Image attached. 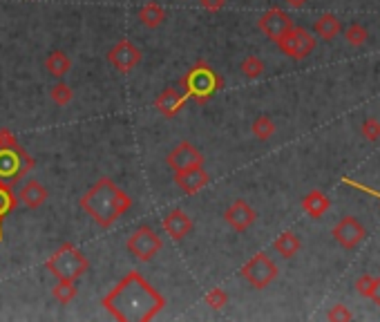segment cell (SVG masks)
I'll use <instances>...</instances> for the list:
<instances>
[{"instance_id":"5bb4252c","label":"cell","mask_w":380,"mask_h":322,"mask_svg":"<svg viewBox=\"0 0 380 322\" xmlns=\"http://www.w3.org/2000/svg\"><path fill=\"white\" fill-rule=\"evenodd\" d=\"M211 182V175L206 173L204 166H197V168H188V170H179L175 173V184L182 193L186 195H195L199 193L202 188L208 186Z\"/></svg>"},{"instance_id":"44dd1931","label":"cell","mask_w":380,"mask_h":322,"mask_svg":"<svg viewBox=\"0 0 380 322\" xmlns=\"http://www.w3.org/2000/svg\"><path fill=\"white\" fill-rule=\"evenodd\" d=\"M313 30H315V34L320 36V39L333 41V39H338V34L342 32V23L333 14H324V16L318 18V21H315Z\"/></svg>"},{"instance_id":"83f0119b","label":"cell","mask_w":380,"mask_h":322,"mask_svg":"<svg viewBox=\"0 0 380 322\" xmlns=\"http://www.w3.org/2000/svg\"><path fill=\"white\" fill-rule=\"evenodd\" d=\"M50 96L56 105H70V101L74 98V89H72L67 83H56L50 89Z\"/></svg>"},{"instance_id":"4fadbf2b","label":"cell","mask_w":380,"mask_h":322,"mask_svg":"<svg viewBox=\"0 0 380 322\" xmlns=\"http://www.w3.org/2000/svg\"><path fill=\"white\" fill-rule=\"evenodd\" d=\"M260 30L264 32L271 41H277L282 39V36L291 30L293 27V21L291 16H288L286 12H282V9H268V12H264L260 16Z\"/></svg>"},{"instance_id":"d4e9b609","label":"cell","mask_w":380,"mask_h":322,"mask_svg":"<svg viewBox=\"0 0 380 322\" xmlns=\"http://www.w3.org/2000/svg\"><path fill=\"white\" fill-rule=\"evenodd\" d=\"M253 134L260 139V141H266L275 134V123L268 119V116H257L255 121H253Z\"/></svg>"},{"instance_id":"5b68a950","label":"cell","mask_w":380,"mask_h":322,"mask_svg":"<svg viewBox=\"0 0 380 322\" xmlns=\"http://www.w3.org/2000/svg\"><path fill=\"white\" fill-rule=\"evenodd\" d=\"M36 159L27 152L21 143L9 148H0V179L7 184L21 182V179L34 170Z\"/></svg>"},{"instance_id":"3957f363","label":"cell","mask_w":380,"mask_h":322,"mask_svg":"<svg viewBox=\"0 0 380 322\" xmlns=\"http://www.w3.org/2000/svg\"><path fill=\"white\" fill-rule=\"evenodd\" d=\"M222 87H224L222 74H217L206 61L195 63L182 78V89L186 98L195 101L197 105H206L217 92H222Z\"/></svg>"},{"instance_id":"6da1fadb","label":"cell","mask_w":380,"mask_h":322,"mask_svg":"<svg viewBox=\"0 0 380 322\" xmlns=\"http://www.w3.org/2000/svg\"><path fill=\"white\" fill-rule=\"evenodd\" d=\"M166 307V298L139 271H130L103 295V309L119 322H148Z\"/></svg>"},{"instance_id":"e575fe53","label":"cell","mask_w":380,"mask_h":322,"mask_svg":"<svg viewBox=\"0 0 380 322\" xmlns=\"http://www.w3.org/2000/svg\"><path fill=\"white\" fill-rule=\"evenodd\" d=\"M367 298H372L376 304H380V277H374L372 289H369V295H367Z\"/></svg>"},{"instance_id":"ffe728a7","label":"cell","mask_w":380,"mask_h":322,"mask_svg":"<svg viewBox=\"0 0 380 322\" xmlns=\"http://www.w3.org/2000/svg\"><path fill=\"white\" fill-rule=\"evenodd\" d=\"M72 67V61L65 52L61 50H54L48 58H45V69H48V74L54 76V78H63L70 72Z\"/></svg>"},{"instance_id":"52a82bcc","label":"cell","mask_w":380,"mask_h":322,"mask_svg":"<svg viewBox=\"0 0 380 322\" xmlns=\"http://www.w3.org/2000/svg\"><path fill=\"white\" fill-rule=\"evenodd\" d=\"M240 273L253 289H266V286L277 277V264L266 253H257L242 266Z\"/></svg>"},{"instance_id":"7402d4cb","label":"cell","mask_w":380,"mask_h":322,"mask_svg":"<svg viewBox=\"0 0 380 322\" xmlns=\"http://www.w3.org/2000/svg\"><path fill=\"white\" fill-rule=\"evenodd\" d=\"M275 250L282 257H293L297 250H300V246H302V242H300V237L295 235V233H291V230H286V233H282L277 239H275Z\"/></svg>"},{"instance_id":"8992f818","label":"cell","mask_w":380,"mask_h":322,"mask_svg":"<svg viewBox=\"0 0 380 322\" xmlns=\"http://www.w3.org/2000/svg\"><path fill=\"white\" fill-rule=\"evenodd\" d=\"M125 248H128L130 253L139 259V262H150V259L157 257V253H161L164 242H161V237L157 235V230L152 226H139L128 237Z\"/></svg>"},{"instance_id":"2e32d148","label":"cell","mask_w":380,"mask_h":322,"mask_svg":"<svg viewBox=\"0 0 380 322\" xmlns=\"http://www.w3.org/2000/svg\"><path fill=\"white\" fill-rule=\"evenodd\" d=\"M161 224H164V230L173 239H184L186 235H190V230H193V219H190L188 213H184L182 208H173Z\"/></svg>"},{"instance_id":"603a6c76","label":"cell","mask_w":380,"mask_h":322,"mask_svg":"<svg viewBox=\"0 0 380 322\" xmlns=\"http://www.w3.org/2000/svg\"><path fill=\"white\" fill-rule=\"evenodd\" d=\"M52 295L56 298L61 304H70L72 300L78 295V289H76V280H56V284H54L52 289Z\"/></svg>"},{"instance_id":"8d00e7d4","label":"cell","mask_w":380,"mask_h":322,"mask_svg":"<svg viewBox=\"0 0 380 322\" xmlns=\"http://www.w3.org/2000/svg\"><path fill=\"white\" fill-rule=\"evenodd\" d=\"M0 242H3V222H0Z\"/></svg>"},{"instance_id":"7a4b0ae2","label":"cell","mask_w":380,"mask_h":322,"mask_svg":"<svg viewBox=\"0 0 380 322\" xmlns=\"http://www.w3.org/2000/svg\"><path fill=\"white\" fill-rule=\"evenodd\" d=\"M130 195L119 188L110 177H101L89 191L81 197V208L101 228H110L125 211H130Z\"/></svg>"},{"instance_id":"1f68e13d","label":"cell","mask_w":380,"mask_h":322,"mask_svg":"<svg viewBox=\"0 0 380 322\" xmlns=\"http://www.w3.org/2000/svg\"><path fill=\"white\" fill-rule=\"evenodd\" d=\"M372 282H374V277L369 275V273H365V275H360L358 277V282H356V289H358V293L360 295H369V289H372Z\"/></svg>"},{"instance_id":"e0dca14e","label":"cell","mask_w":380,"mask_h":322,"mask_svg":"<svg viewBox=\"0 0 380 322\" xmlns=\"http://www.w3.org/2000/svg\"><path fill=\"white\" fill-rule=\"evenodd\" d=\"M21 202L27 208H41V206L48 202V188L41 182H27L21 188Z\"/></svg>"},{"instance_id":"ac0fdd59","label":"cell","mask_w":380,"mask_h":322,"mask_svg":"<svg viewBox=\"0 0 380 322\" xmlns=\"http://www.w3.org/2000/svg\"><path fill=\"white\" fill-rule=\"evenodd\" d=\"M302 208H304L306 215H309V217L320 219L322 215L329 211V197L324 195V193H320V191L306 193L304 200H302Z\"/></svg>"},{"instance_id":"30bf717a","label":"cell","mask_w":380,"mask_h":322,"mask_svg":"<svg viewBox=\"0 0 380 322\" xmlns=\"http://www.w3.org/2000/svg\"><path fill=\"white\" fill-rule=\"evenodd\" d=\"M367 230L363 226V222L356 219V217H342L336 226H333V237L336 242L347 250H354L360 242L365 239Z\"/></svg>"},{"instance_id":"4dcf8cb0","label":"cell","mask_w":380,"mask_h":322,"mask_svg":"<svg viewBox=\"0 0 380 322\" xmlns=\"http://www.w3.org/2000/svg\"><path fill=\"white\" fill-rule=\"evenodd\" d=\"M327 318L329 320H351V318H354V316H351V311L345 307V304H336V307H333L329 313H327Z\"/></svg>"},{"instance_id":"d6986e66","label":"cell","mask_w":380,"mask_h":322,"mask_svg":"<svg viewBox=\"0 0 380 322\" xmlns=\"http://www.w3.org/2000/svg\"><path fill=\"white\" fill-rule=\"evenodd\" d=\"M166 21V9L159 3H148L139 9V23L148 30H157L159 25H164Z\"/></svg>"},{"instance_id":"484cf974","label":"cell","mask_w":380,"mask_h":322,"mask_svg":"<svg viewBox=\"0 0 380 322\" xmlns=\"http://www.w3.org/2000/svg\"><path fill=\"white\" fill-rule=\"evenodd\" d=\"M240 69H242V74H244V76H249V78H257V76L264 74V61L257 58V56H246V58L242 61Z\"/></svg>"},{"instance_id":"f1b7e54d","label":"cell","mask_w":380,"mask_h":322,"mask_svg":"<svg viewBox=\"0 0 380 322\" xmlns=\"http://www.w3.org/2000/svg\"><path fill=\"white\" fill-rule=\"evenodd\" d=\"M204 300H206V304L211 309L220 311V309L226 307V304H229V293H226L224 289H211V291L204 295Z\"/></svg>"},{"instance_id":"cb8c5ba5","label":"cell","mask_w":380,"mask_h":322,"mask_svg":"<svg viewBox=\"0 0 380 322\" xmlns=\"http://www.w3.org/2000/svg\"><path fill=\"white\" fill-rule=\"evenodd\" d=\"M16 204H18V197L12 191V184H7L0 179V222L16 208Z\"/></svg>"},{"instance_id":"d6a6232c","label":"cell","mask_w":380,"mask_h":322,"mask_svg":"<svg viewBox=\"0 0 380 322\" xmlns=\"http://www.w3.org/2000/svg\"><path fill=\"white\" fill-rule=\"evenodd\" d=\"M18 139L16 134L9 130V128H0V148H9V146H16Z\"/></svg>"},{"instance_id":"4316f807","label":"cell","mask_w":380,"mask_h":322,"mask_svg":"<svg viewBox=\"0 0 380 322\" xmlns=\"http://www.w3.org/2000/svg\"><path fill=\"white\" fill-rule=\"evenodd\" d=\"M345 39H347L349 45H354V47H360V45L367 43L369 34H367V30L360 23H351L347 30H345Z\"/></svg>"},{"instance_id":"9c48e42d","label":"cell","mask_w":380,"mask_h":322,"mask_svg":"<svg viewBox=\"0 0 380 322\" xmlns=\"http://www.w3.org/2000/svg\"><path fill=\"white\" fill-rule=\"evenodd\" d=\"M107 63L121 74H128L141 63V50L128 39H121L114 47L107 52Z\"/></svg>"},{"instance_id":"ba28073f","label":"cell","mask_w":380,"mask_h":322,"mask_svg":"<svg viewBox=\"0 0 380 322\" xmlns=\"http://www.w3.org/2000/svg\"><path fill=\"white\" fill-rule=\"evenodd\" d=\"M277 47L282 54H286V56H291L295 61L300 58H306L309 54L315 50V39L313 34H309L304 30V27H291L282 39H277Z\"/></svg>"},{"instance_id":"9a60e30c","label":"cell","mask_w":380,"mask_h":322,"mask_svg":"<svg viewBox=\"0 0 380 322\" xmlns=\"http://www.w3.org/2000/svg\"><path fill=\"white\" fill-rule=\"evenodd\" d=\"M186 101L188 98H186L184 92H179V89H175V87H166L164 92L157 94L155 107H157V112L164 116V119H175V116L184 110Z\"/></svg>"},{"instance_id":"f546056e","label":"cell","mask_w":380,"mask_h":322,"mask_svg":"<svg viewBox=\"0 0 380 322\" xmlns=\"http://www.w3.org/2000/svg\"><path fill=\"white\" fill-rule=\"evenodd\" d=\"M363 134H365V139H369V141H378L380 139V121L367 119L363 123Z\"/></svg>"},{"instance_id":"8fae6325","label":"cell","mask_w":380,"mask_h":322,"mask_svg":"<svg viewBox=\"0 0 380 322\" xmlns=\"http://www.w3.org/2000/svg\"><path fill=\"white\" fill-rule=\"evenodd\" d=\"M166 164L179 173V170H188V168H197V166H204V155L199 152L193 143L182 141L168 152L166 157Z\"/></svg>"},{"instance_id":"d590c367","label":"cell","mask_w":380,"mask_h":322,"mask_svg":"<svg viewBox=\"0 0 380 322\" xmlns=\"http://www.w3.org/2000/svg\"><path fill=\"white\" fill-rule=\"evenodd\" d=\"M286 3L291 5V7H304L306 0H286Z\"/></svg>"},{"instance_id":"277c9868","label":"cell","mask_w":380,"mask_h":322,"mask_svg":"<svg viewBox=\"0 0 380 322\" xmlns=\"http://www.w3.org/2000/svg\"><path fill=\"white\" fill-rule=\"evenodd\" d=\"M45 268L56 277V280H78L89 271V259L81 253V250L72 244V242H63V244L54 250L45 262Z\"/></svg>"},{"instance_id":"7c38bea8","label":"cell","mask_w":380,"mask_h":322,"mask_svg":"<svg viewBox=\"0 0 380 322\" xmlns=\"http://www.w3.org/2000/svg\"><path fill=\"white\" fill-rule=\"evenodd\" d=\"M224 219L226 224L233 228V230H237V233H246L253 224H255L257 219V213L251 208V204L246 200H235L229 208H226L224 213Z\"/></svg>"},{"instance_id":"836d02e7","label":"cell","mask_w":380,"mask_h":322,"mask_svg":"<svg viewBox=\"0 0 380 322\" xmlns=\"http://www.w3.org/2000/svg\"><path fill=\"white\" fill-rule=\"evenodd\" d=\"M199 5H202L206 12H213V14H217L220 9H224V5H226V0H199Z\"/></svg>"}]
</instances>
